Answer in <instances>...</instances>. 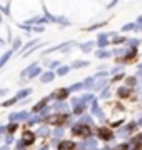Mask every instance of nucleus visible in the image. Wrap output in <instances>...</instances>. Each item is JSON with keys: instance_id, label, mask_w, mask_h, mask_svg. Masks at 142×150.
I'll return each mask as SVG.
<instances>
[{"instance_id": "36", "label": "nucleus", "mask_w": 142, "mask_h": 150, "mask_svg": "<svg viewBox=\"0 0 142 150\" xmlns=\"http://www.w3.org/2000/svg\"><path fill=\"white\" fill-rule=\"evenodd\" d=\"M122 69H124V65H117V67H114V69L110 70V74L117 75V74H119V72H122Z\"/></svg>"}, {"instance_id": "27", "label": "nucleus", "mask_w": 142, "mask_h": 150, "mask_svg": "<svg viewBox=\"0 0 142 150\" xmlns=\"http://www.w3.org/2000/svg\"><path fill=\"white\" fill-rule=\"evenodd\" d=\"M127 45H129V47L131 48H137V45H139V43H141V40H139V38H127Z\"/></svg>"}, {"instance_id": "17", "label": "nucleus", "mask_w": 142, "mask_h": 150, "mask_svg": "<svg viewBox=\"0 0 142 150\" xmlns=\"http://www.w3.org/2000/svg\"><path fill=\"white\" fill-rule=\"evenodd\" d=\"M105 85L109 87V82H107V79H102V80L95 82V85H94V90H104Z\"/></svg>"}, {"instance_id": "45", "label": "nucleus", "mask_w": 142, "mask_h": 150, "mask_svg": "<svg viewBox=\"0 0 142 150\" xmlns=\"http://www.w3.org/2000/svg\"><path fill=\"white\" fill-rule=\"evenodd\" d=\"M7 92H9V90H7V88H0V95H5Z\"/></svg>"}, {"instance_id": "1", "label": "nucleus", "mask_w": 142, "mask_h": 150, "mask_svg": "<svg viewBox=\"0 0 142 150\" xmlns=\"http://www.w3.org/2000/svg\"><path fill=\"white\" fill-rule=\"evenodd\" d=\"M70 134L75 135V137H82V139L89 140L90 137H92V127H90V125H80V123H75V125H72Z\"/></svg>"}, {"instance_id": "37", "label": "nucleus", "mask_w": 142, "mask_h": 150, "mask_svg": "<svg viewBox=\"0 0 142 150\" xmlns=\"http://www.w3.org/2000/svg\"><path fill=\"white\" fill-rule=\"evenodd\" d=\"M122 79H126V75H124V74H122V72H120V74L114 75V79H112V82H120V80H122Z\"/></svg>"}, {"instance_id": "42", "label": "nucleus", "mask_w": 142, "mask_h": 150, "mask_svg": "<svg viewBox=\"0 0 142 150\" xmlns=\"http://www.w3.org/2000/svg\"><path fill=\"white\" fill-rule=\"evenodd\" d=\"M5 132H7V129L4 127V125H0V137H2V135L5 134Z\"/></svg>"}, {"instance_id": "6", "label": "nucleus", "mask_w": 142, "mask_h": 150, "mask_svg": "<svg viewBox=\"0 0 142 150\" xmlns=\"http://www.w3.org/2000/svg\"><path fill=\"white\" fill-rule=\"evenodd\" d=\"M90 112H92L94 117H97L99 120H104V112H102V108L99 107V103L97 102H92V107H90Z\"/></svg>"}, {"instance_id": "41", "label": "nucleus", "mask_w": 142, "mask_h": 150, "mask_svg": "<svg viewBox=\"0 0 142 150\" xmlns=\"http://www.w3.org/2000/svg\"><path fill=\"white\" fill-rule=\"evenodd\" d=\"M107 74H109V72H97V75H95L94 79H102V77H107Z\"/></svg>"}, {"instance_id": "7", "label": "nucleus", "mask_w": 142, "mask_h": 150, "mask_svg": "<svg viewBox=\"0 0 142 150\" xmlns=\"http://www.w3.org/2000/svg\"><path fill=\"white\" fill-rule=\"evenodd\" d=\"M52 108H54L55 113H67V110H69V103L67 102H57L55 105H52Z\"/></svg>"}, {"instance_id": "35", "label": "nucleus", "mask_w": 142, "mask_h": 150, "mask_svg": "<svg viewBox=\"0 0 142 150\" xmlns=\"http://www.w3.org/2000/svg\"><path fill=\"white\" fill-rule=\"evenodd\" d=\"M57 22H59V23H62V27H65V25H69V23H70V22H69V18H65V17H59V18H57Z\"/></svg>"}, {"instance_id": "12", "label": "nucleus", "mask_w": 142, "mask_h": 150, "mask_svg": "<svg viewBox=\"0 0 142 150\" xmlns=\"http://www.w3.org/2000/svg\"><path fill=\"white\" fill-rule=\"evenodd\" d=\"M79 48H80V52H84V54H89V52H92V48H94V42L90 40V42L80 43V45H79Z\"/></svg>"}, {"instance_id": "25", "label": "nucleus", "mask_w": 142, "mask_h": 150, "mask_svg": "<svg viewBox=\"0 0 142 150\" xmlns=\"http://www.w3.org/2000/svg\"><path fill=\"white\" fill-rule=\"evenodd\" d=\"M64 137V127H55L54 129V139H62Z\"/></svg>"}, {"instance_id": "40", "label": "nucleus", "mask_w": 142, "mask_h": 150, "mask_svg": "<svg viewBox=\"0 0 142 150\" xmlns=\"http://www.w3.org/2000/svg\"><path fill=\"white\" fill-rule=\"evenodd\" d=\"M13 142V135H7L5 137V145H10Z\"/></svg>"}, {"instance_id": "13", "label": "nucleus", "mask_w": 142, "mask_h": 150, "mask_svg": "<svg viewBox=\"0 0 142 150\" xmlns=\"http://www.w3.org/2000/svg\"><path fill=\"white\" fill-rule=\"evenodd\" d=\"M95 57H97V59H110V57H112V52L102 48V50H97V52H95Z\"/></svg>"}, {"instance_id": "19", "label": "nucleus", "mask_w": 142, "mask_h": 150, "mask_svg": "<svg viewBox=\"0 0 142 150\" xmlns=\"http://www.w3.org/2000/svg\"><path fill=\"white\" fill-rule=\"evenodd\" d=\"M77 123H80V125H90V123H92V117L87 115V113H84L82 117H80V120H79Z\"/></svg>"}, {"instance_id": "14", "label": "nucleus", "mask_w": 142, "mask_h": 150, "mask_svg": "<svg viewBox=\"0 0 142 150\" xmlns=\"http://www.w3.org/2000/svg\"><path fill=\"white\" fill-rule=\"evenodd\" d=\"M37 135H40V137H49L50 135V127L49 125H40L37 130Z\"/></svg>"}, {"instance_id": "33", "label": "nucleus", "mask_w": 142, "mask_h": 150, "mask_svg": "<svg viewBox=\"0 0 142 150\" xmlns=\"http://www.w3.org/2000/svg\"><path fill=\"white\" fill-rule=\"evenodd\" d=\"M25 147H27V145H25V142L20 139L18 142H17V145H15V150H25Z\"/></svg>"}, {"instance_id": "47", "label": "nucleus", "mask_w": 142, "mask_h": 150, "mask_svg": "<svg viewBox=\"0 0 142 150\" xmlns=\"http://www.w3.org/2000/svg\"><path fill=\"white\" fill-rule=\"evenodd\" d=\"M137 127H142V117L139 118V122H137Z\"/></svg>"}, {"instance_id": "48", "label": "nucleus", "mask_w": 142, "mask_h": 150, "mask_svg": "<svg viewBox=\"0 0 142 150\" xmlns=\"http://www.w3.org/2000/svg\"><path fill=\"white\" fill-rule=\"evenodd\" d=\"M0 150H10V149H9V145H4V147H2Z\"/></svg>"}, {"instance_id": "29", "label": "nucleus", "mask_w": 142, "mask_h": 150, "mask_svg": "<svg viewBox=\"0 0 142 150\" xmlns=\"http://www.w3.org/2000/svg\"><path fill=\"white\" fill-rule=\"evenodd\" d=\"M112 42H114L115 45H119V43H126L127 38L126 37H120V35H115V38H112Z\"/></svg>"}, {"instance_id": "2", "label": "nucleus", "mask_w": 142, "mask_h": 150, "mask_svg": "<svg viewBox=\"0 0 142 150\" xmlns=\"http://www.w3.org/2000/svg\"><path fill=\"white\" fill-rule=\"evenodd\" d=\"M97 137L104 142H109V140L114 139V132L110 127H100V129H97Z\"/></svg>"}, {"instance_id": "23", "label": "nucleus", "mask_w": 142, "mask_h": 150, "mask_svg": "<svg viewBox=\"0 0 142 150\" xmlns=\"http://www.w3.org/2000/svg\"><path fill=\"white\" fill-rule=\"evenodd\" d=\"M137 85V79L136 77H127L126 79V87L127 88H132V87Z\"/></svg>"}, {"instance_id": "10", "label": "nucleus", "mask_w": 142, "mask_h": 150, "mask_svg": "<svg viewBox=\"0 0 142 150\" xmlns=\"http://www.w3.org/2000/svg\"><path fill=\"white\" fill-rule=\"evenodd\" d=\"M115 92H117L119 98H129L131 97V88H127V87H119Z\"/></svg>"}, {"instance_id": "21", "label": "nucleus", "mask_w": 142, "mask_h": 150, "mask_svg": "<svg viewBox=\"0 0 142 150\" xmlns=\"http://www.w3.org/2000/svg\"><path fill=\"white\" fill-rule=\"evenodd\" d=\"M87 65H89L87 60H75L72 64V69H82V67H87Z\"/></svg>"}, {"instance_id": "51", "label": "nucleus", "mask_w": 142, "mask_h": 150, "mask_svg": "<svg viewBox=\"0 0 142 150\" xmlns=\"http://www.w3.org/2000/svg\"><path fill=\"white\" fill-rule=\"evenodd\" d=\"M139 70H142V65H139Z\"/></svg>"}, {"instance_id": "30", "label": "nucleus", "mask_w": 142, "mask_h": 150, "mask_svg": "<svg viewBox=\"0 0 142 150\" xmlns=\"http://www.w3.org/2000/svg\"><path fill=\"white\" fill-rule=\"evenodd\" d=\"M15 103H17V98H15V97H12V98H9V100L4 102L2 107H12V105H15Z\"/></svg>"}, {"instance_id": "50", "label": "nucleus", "mask_w": 142, "mask_h": 150, "mask_svg": "<svg viewBox=\"0 0 142 150\" xmlns=\"http://www.w3.org/2000/svg\"><path fill=\"white\" fill-rule=\"evenodd\" d=\"M137 23H142V15L139 17V18H137Z\"/></svg>"}, {"instance_id": "18", "label": "nucleus", "mask_w": 142, "mask_h": 150, "mask_svg": "<svg viewBox=\"0 0 142 150\" xmlns=\"http://www.w3.org/2000/svg\"><path fill=\"white\" fill-rule=\"evenodd\" d=\"M69 72H70V67H67V65H62V67H59V69H57L55 75H59V77H64V75H67Z\"/></svg>"}, {"instance_id": "28", "label": "nucleus", "mask_w": 142, "mask_h": 150, "mask_svg": "<svg viewBox=\"0 0 142 150\" xmlns=\"http://www.w3.org/2000/svg\"><path fill=\"white\" fill-rule=\"evenodd\" d=\"M20 47H22V40H20V38H15V40L12 42V52H15V50H18Z\"/></svg>"}, {"instance_id": "44", "label": "nucleus", "mask_w": 142, "mask_h": 150, "mask_svg": "<svg viewBox=\"0 0 142 150\" xmlns=\"http://www.w3.org/2000/svg\"><path fill=\"white\" fill-rule=\"evenodd\" d=\"M33 30H35V32H44V27H35Z\"/></svg>"}, {"instance_id": "34", "label": "nucleus", "mask_w": 142, "mask_h": 150, "mask_svg": "<svg viewBox=\"0 0 142 150\" xmlns=\"http://www.w3.org/2000/svg\"><path fill=\"white\" fill-rule=\"evenodd\" d=\"M134 28H136V23H126L122 27V32H129V30H134Z\"/></svg>"}, {"instance_id": "16", "label": "nucleus", "mask_w": 142, "mask_h": 150, "mask_svg": "<svg viewBox=\"0 0 142 150\" xmlns=\"http://www.w3.org/2000/svg\"><path fill=\"white\" fill-rule=\"evenodd\" d=\"M10 57H12V50H7V52H4V55L0 57V69L4 67V65L10 60Z\"/></svg>"}, {"instance_id": "32", "label": "nucleus", "mask_w": 142, "mask_h": 150, "mask_svg": "<svg viewBox=\"0 0 142 150\" xmlns=\"http://www.w3.org/2000/svg\"><path fill=\"white\" fill-rule=\"evenodd\" d=\"M104 25H107L105 22H102V23H95V25H92V27H89V28H87V32H94V30H97V28L104 27Z\"/></svg>"}, {"instance_id": "31", "label": "nucleus", "mask_w": 142, "mask_h": 150, "mask_svg": "<svg viewBox=\"0 0 142 150\" xmlns=\"http://www.w3.org/2000/svg\"><path fill=\"white\" fill-rule=\"evenodd\" d=\"M82 88H84L82 83H74V85L69 87V92H79V90H82Z\"/></svg>"}, {"instance_id": "26", "label": "nucleus", "mask_w": 142, "mask_h": 150, "mask_svg": "<svg viewBox=\"0 0 142 150\" xmlns=\"http://www.w3.org/2000/svg\"><path fill=\"white\" fill-rule=\"evenodd\" d=\"M110 97H112V92H110L109 87H105L104 90H102V93H100V98H104V100H109Z\"/></svg>"}, {"instance_id": "24", "label": "nucleus", "mask_w": 142, "mask_h": 150, "mask_svg": "<svg viewBox=\"0 0 142 150\" xmlns=\"http://www.w3.org/2000/svg\"><path fill=\"white\" fill-rule=\"evenodd\" d=\"M84 112H85V105H84V103H79L77 107H74V113H75V115H79V117H80V115H84Z\"/></svg>"}, {"instance_id": "43", "label": "nucleus", "mask_w": 142, "mask_h": 150, "mask_svg": "<svg viewBox=\"0 0 142 150\" xmlns=\"http://www.w3.org/2000/svg\"><path fill=\"white\" fill-rule=\"evenodd\" d=\"M136 79H139V80L142 82V70H139V72H137V75H136Z\"/></svg>"}, {"instance_id": "46", "label": "nucleus", "mask_w": 142, "mask_h": 150, "mask_svg": "<svg viewBox=\"0 0 142 150\" xmlns=\"http://www.w3.org/2000/svg\"><path fill=\"white\" fill-rule=\"evenodd\" d=\"M117 5V2H112V4H109V5H107V8H112V7H115Z\"/></svg>"}, {"instance_id": "11", "label": "nucleus", "mask_w": 142, "mask_h": 150, "mask_svg": "<svg viewBox=\"0 0 142 150\" xmlns=\"http://www.w3.org/2000/svg\"><path fill=\"white\" fill-rule=\"evenodd\" d=\"M94 85H95V79H94V77H87V79L82 82V87L87 88V90H94Z\"/></svg>"}, {"instance_id": "22", "label": "nucleus", "mask_w": 142, "mask_h": 150, "mask_svg": "<svg viewBox=\"0 0 142 150\" xmlns=\"http://www.w3.org/2000/svg\"><path fill=\"white\" fill-rule=\"evenodd\" d=\"M5 129H7V134L9 135H13L17 132V129H18V123H9Z\"/></svg>"}, {"instance_id": "8", "label": "nucleus", "mask_w": 142, "mask_h": 150, "mask_svg": "<svg viewBox=\"0 0 142 150\" xmlns=\"http://www.w3.org/2000/svg\"><path fill=\"white\" fill-rule=\"evenodd\" d=\"M54 79H55V72H52V70H49V72H45V74L40 75V82L42 83H50Z\"/></svg>"}, {"instance_id": "38", "label": "nucleus", "mask_w": 142, "mask_h": 150, "mask_svg": "<svg viewBox=\"0 0 142 150\" xmlns=\"http://www.w3.org/2000/svg\"><path fill=\"white\" fill-rule=\"evenodd\" d=\"M49 67L52 69V72H54V69H59V67H60V62H59V60H54V62H50Z\"/></svg>"}, {"instance_id": "4", "label": "nucleus", "mask_w": 142, "mask_h": 150, "mask_svg": "<svg viewBox=\"0 0 142 150\" xmlns=\"http://www.w3.org/2000/svg\"><path fill=\"white\" fill-rule=\"evenodd\" d=\"M35 139H37V134L35 132H32V130H25L23 132V137H22V140L25 142V145H32L33 142H35Z\"/></svg>"}, {"instance_id": "15", "label": "nucleus", "mask_w": 142, "mask_h": 150, "mask_svg": "<svg viewBox=\"0 0 142 150\" xmlns=\"http://www.w3.org/2000/svg\"><path fill=\"white\" fill-rule=\"evenodd\" d=\"M30 93H32V88H22V90H20V92L15 95L17 102H18V100H22V98H25V97H28Z\"/></svg>"}, {"instance_id": "20", "label": "nucleus", "mask_w": 142, "mask_h": 150, "mask_svg": "<svg viewBox=\"0 0 142 150\" xmlns=\"http://www.w3.org/2000/svg\"><path fill=\"white\" fill-rule=\"evenodd\" d=\"M32 118V113L27 112V110H22V112H18V120H25V122H28Z\"/></svg>"}, {"instance_id": "3", "label": "nucleus", "mask_w": 142, "mask_h": 150, "mask_svg": "<svg viewBox=\"0 0 142 150\" xmlns=\"http://www.w3.org/2000/svg\"><path fill=\"white\" fill-rule=\"evenodd\" d=\"M69 95H70L69 88H59V90H55L54 93H50V97L55 98V100H59V102H65Z\"/></svg>"}, {"instance_id": "9", "label": "nucleus", "mask_w": 142, "mask_h": 150, "mask_svg": "<svg viewBox=\"0 0 142 150\" xmlns=\"http://www.w3.org/2000/svg\"><path fill=\"white\" fill-rule=\"evenodd\" d=\"M107 43H109V35L107 33H100L97 38V47H100V50L104 47H107Z\"/></svg>"}, {"instance_id": "39", "label": "nucleus", "mask_w": 142, "mask_h": 150, "mask_svg": "<svg viewBox=\"0 0 142 150\" xmlns=\"http://www.w3.org/2000/svg\"><path fill=\"white\" fill-rule=\"evenodd\" d=\"M122 123H124V120L120 118V120H115V122H112V123H110V127H120Z\"/></svg>"}, {"instance_id": "49", "label": "nucleus", "mask_w": 142, "mask_h": 150, "mask_svg": "<svg viewBox=\"0 0 142 150\" xmlns=\"http://www.w3.org/2000/svg\"><path fill=\"white\" fill-rule=\"evenodd\" d=\"M38 150H49V145H44L42 149H38Z\"/></svg>"}, {"instance_id": "5", "label": "nucleus", "mask_w": 142, "mask_h": 150, "mask_svg": "<svg viewBox=\"0 0 142 150\" xmlns=\"http://www.w3.org/2000/svg\"><path fill=\"white\" fill-rule=\"evenodd\" d=\"M77 144H74L72 140H62L59 145H57V150H75Z\"/></svg>"}]
</instances>
